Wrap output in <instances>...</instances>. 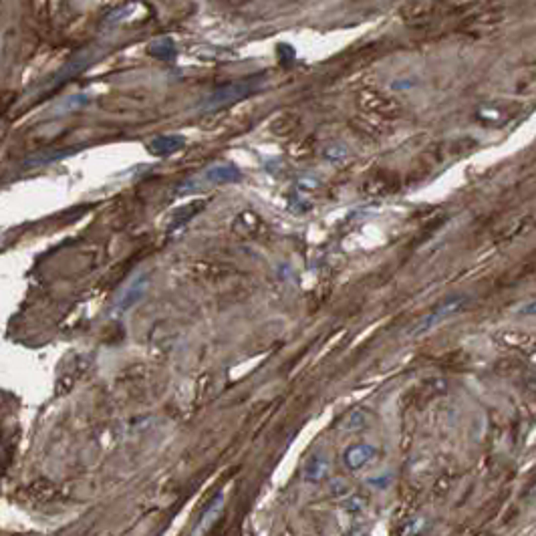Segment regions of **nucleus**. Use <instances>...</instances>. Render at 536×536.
Listing matches in <instances>:
<instances>
[{"label":"nucleus","instance_id":"obj_1","mask_svg":"<svg viewBox=\"0 0 536 536\" xmlns=\"http://www.w3.org/2000/svg\"><path fill=\"white\" fill-rule=\"evenodd\" d=\"M468 296L466 295H454V296H448L444 302H440L437 307H433L429 313H426L420 321L415 322V324H411L409 327V331H407V337H420V335H426L429 333L431 329H435V327H440L442 322L450 321L452 317H456L457 313H462L464 311V307L468 305Z\"/></svg>","mask_w":536,"mask_h":536},{"label":"nucleus","instance_id":"obj_2","mask_svg":"<svg viewBox=\"0 0 536 536\" xmlns=\"http://www.w3.org/2000/svg\"><path fill=\"white\" fill-rule=\"evenodd\" d=\"M260 83L262 79L260 77H252V79H244L236 81V83H230V85H224L220 89H216L212 95H208L200 107L204 111H214V109L226 107V105H232L240 99H246L250 97L252 93H256L260 89Z\"/></svg>","mask_w":536,"mask_h":536},{"label":"nucleus","instance_id":"obj_3","mask_svg":"<svg viewBox=\"0 0 536 536\" xmlns=\"http://www.w3.org/2000/svg\"><path fill=\"white\" fill-rule=\"evenodd\" d=\"M373 456H375V448L371 444H355V446L349 448L343 457H345L349 470H359Z\"/></svg>","mask_w":536,"mask_h":536},{"label":"nucleus","instance_id":"obj_4","mask_svg":"<svg viewBox=\"0 0 536 536\" xmlns=\"http://www.w3.org/2000/svg\"><path fill=\"white\" fill-rule=\"evenodd\" d=\"M184 145H186V139L182 135H161L150 143V152L154 156H172L178 150H182Z\"/></svg>","mask_w":536,"mask_h":536},{"label":"nucleus","instance_id":"obj_5","mask_svg":"<svg viewBox=\"0 0 536 536\" xmlns=\"http://www.w3.org/2000/svg\"><path fill=\"white\" fill-rule=\"evenodd\" d=\"M206 180L214 182V184H234V182H240L242 180V172L238 167L230 165V163H224V165H214L206 172Z\"/></svg>","mask_w":536,"mask_h":536},{"label":"nucleus","instance_id":"obj_6","mask_svg":"<svg viewBox=\"0 0 536 536\" xmlns=\"http://www.w3.org/2000/svg\"><path fill=\"white\" fill-rule=\"evenodd\" d=\"M327 470H329V462L322 456H313L307 462L305 478H307L309 482H321L322 478L327 476Z\"/></svg>","mask_w":536,"mask_h":536},{"label":"nucleus","instance_id":"obj_7","mask_svg":"<svg viewBox=\"0 0 536 536\" xmlns=\"http://www.w3.org/2000/svg\"><path fill=\"white\" fill-rule=\"evenodd\" d=\"M145 287H147V278H139L137 282H135L134 287L125 293V296H123V300L119 302V309H130V307H134L135 302L143 296V293H145Z\"/></svg>","mask_w":536,"mask_h":536},{"label":"nucleus","instance_id":"obj_8","mask_svg":"<svg viewBox=\"0 0 536 536\" xmlns=\"http://www.w3.org/2000/svg\"><path fill=\"white\" fill-rule=\"evenodd\" d=\"M150 53L156 54L161 61H172L174 54H176V49H174V43H172L169 39H161L156 45H152Z\"/></svg>","mask_w":536,"mask_h":536},{"label":"nucleus","instance_id":"obj_9","mask_svg":"<svg viewBox=\"0 0 536 536\" xmlns=\"http://www.w3.org/2000/svg\"><path fill=\"white\" fill-rule=\"evenodd\" d=\"M518 317H536V298L524 302V305L518 309Z\"/></svg>","mask_w":536,"mask_h":536}]
</instances>
